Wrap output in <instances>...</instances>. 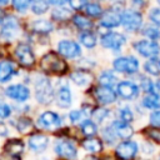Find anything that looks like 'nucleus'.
Masks as SVG:
<instances>
[{
    "label": "nucleus",
    "mask_w": 160,
    "mask_h": 160,
    "mask_svg": "<svg viewBox=\"0 0 160 160\" xmlns=\"http://www.w3.org/2000/svg\"><path fill=\"white\" fill-rule=\"evenodd\" d=\"M40 68L44 71H46V72H51V74H56V75H62L68 70V64L56 52L50 51V52L45 54L41 58Z\"/></svg>",
    "instance_id": "obj_1"
},
{
    "label": "nucleus",
    "mask_w": 160,
    "mask_h": 160,
    "mask_svg": "<svg viewBox=\"0 0 160 160\" xmlns=\"http://www.w3.org/2000/svg\"><path fill=\"white\" fill-rule=\"evenodd\" d=\"M35 98L38 102L48 105L54 99V91L50 84V80L46 78H39L35 81Z\"/></svg>",
    "instance_id": "obj_2"
},
{
    "label": "nucleus",
    "mask_w": 160,
    "mask_h": 160,
    "mask_svg": "<svg viewBox=\"0 0 160 160\" xmlns=\"http://www.w3.org/2000/svg\"><path fill=\"white\" fill-rule=\"evenodd\" d=\"M121 24L128 31H136L142 25V15L136 10H125L121 12Z\"/></svg>",
    "instance_id": "obj_3"
},
{
    "label": "nucleus",
    "mask_w": 160,
    "mask_h": 160,
    "mask_svg": "<svg viewBox=\"0 0 160 160\" xmlns=\"http://www.w3.org/2000/svg\"><path fill=\"white\" fill-rule=\"evenodd\" d=\"M114 70L122 74H135L139 70V61L132 56H121L114 60Z\"/></svg>",
    "instance_id": "obj_4"
},
{
    "label": "nucleus",
    "mask_w": 160,
    "mask_h": 160,
    "mask_svg": "<svg viewBox=\"0 0 160 160\" xmlns=\"http://www.w3.org/2000/svg\"><path fill=\"white\" fill-rule=\"evenodd\" d=\"M134 49L144 58H156L160 52V45L156 40H139L134 42Z\"/></svg>",
    "instance_id": "obj_5"
},
{
    "label": "nucleus",
    "mask_w": 160,
    "mask_h": 160,
    "mask_svg": "<svg viewBox=\"0 0 160 160\" xmlns=\"http://www.w3.org/2000/svg\"><path fill=\"white\" fill-rule=\"evenodd\" d=\"M15 56L19 61V64L24 68H31L35 64V56L31 50V48L28 44H19L15 49Z\"/></svg>",
    "instance_id": "obj_6"
},
{
    "label": "nucleus",
    "mask_w": 160,
    "mask_h": 160,
    "mask_svg": "<svg viewBox=\"0 0 160 160\" xmlns=\"http://www.w3.org/2000/svg\"><path fill=\"white\" fill-rule=\"evenodd\" d=\"M125 42H126V38L120 32L110 31L101 36V45L106 49H111L115 51L120 50Z\"/></svg>",
    "instance_id": "obj_7"
},
{
    "label": "nucleus",
    "mask_w": 160,
    "mask_h": 160,
    "mask_svg": "<svg viewBox=\"0 0 160 160\" xmlns=\"http://www.w3.org/2000/svg\"><path fill=\"white\" fill-rule=\"evenodd\" d=\"M39 126H41L42 129H48V130H54L58 129L61 125V119L60 116L54 112V111H45L44 114H41L39 116L38 120Z\"/></svg>",
    "instance_id": "obj_8"
},
{
    "label": "nucleus",
    "mask_w": 160,
    "mask_h": 160,
    "mask_svg": "<svg viewBox=\"0 0 160 160\" xmlns=\"http://www.w3.org/2000/svg\"><path fill=\"white\" fill-rule=\"evenodd\" d=\"M118 94L125 100H132L139 96V86L131 81H121L116 86Z\"/></svg>",
    "instance_id": "obj_9"
},
{
    "label": "nucleus",
    "mask_w": 160,
    "mask_h": 160,
    "mask_svg": "<svg viewBox=\"0 0 160 160\" xmlns=\"http://www.w3.org/2000/svg\"><path fill=\"white\" fill-rule=\"evenodd\" d=\"M115 154L121 159H132L138 154V144L131 140H125L116 146Z\"/></svg>",
    "instance_id": "obj_10"
},
{
    "label": "nucleus",
    "mask_w": 160,
    "mask_h": 160,
    "mask_svg": "<svg viewBox=\"0 0 160 160\" xmlns=\"http://www.w3.org/2000/svg\"><path fill=\"white\" fill-rule=\"evenodd\" d=\"M58 50L65 58H76V56H79L81 54L79 44L72 41V40H62V41H60L58 44Z\"/></svg>",
    "instance_id": "obj_11"
},
{
    "label": "nucleus",
    "mask_w": 160,
    "mask_h": 160,
    "mask_svg": "<svg viewBox=\"0 0 160 160\" xmlns=\"http://www.w3.org/2000/svg\"><path fill=\"white\" fill-rule=\"evenodd\" d=\"M5 94L10 98V99H14L16 101H25L29 99L30 96V91L26 86L21 85V84H15V85H10L9 88H6L5 90Z\"/></svg>",
    "instance_id": "obj_12"
},
{
    "label": "nucleus",
    "mask_w": 160,
    "mask_h": 160,
    "mask_svg": "<svg viewBox=\"0 0 160 160\" xmlns=\"http://www.w3.org/2000/svg\"><path fill=\"white\" fill-rule=\"evenodd\" d=\"M55 152L61 158L72 159L76 158V148L69 140H58L55 142Z\"/></svg>",
    "instance_id": "obj_13"
},
{
    "label": "nucleus",
    "mask_w": 160,
    "mask_h": 160,
    "mask_svg": "<svg viewBox=\"0 0 160 160\" xmlns=\"http://www.w3.org/2000/svg\"><path fill=\"white\" fill-rule=\"evenodd\" d=\"M95 98L100 104L108 105V104H112L116 100V92L111 89V86L101 85L95 89Z\"/></svg>",
    "instance_id": "obj_14"
},
{
    "label": "nucleus",
    "mask_w": 160,
    "mask_h": 160,
    "mask_svg": "<svg viewBox=\"0 0 160 160\" xmlns=\"http://www.w3.org/2000/svg\"><path fill=\"white\" fill-rule=\"evenodd\" d=\"M100 22L105 28H116L121 24V14L116 9H110L102 12Z\"/></svg>",
    "instance_id": "obj_15"
},
{
    "label": "nucleus",
    "mask_w": 160,
    "mask_h": 160,
    "mask_svg": "<svg viewBox=\"0 0 160 160\" xmlns=\"http://www.w3.org/2000/svg\"><path fill=\"white\" fill-rule=\"evenodd\" d=\"M18 34H19V22H18V19L14 18V16L5 18V20H4V30H2V35L1 36H4L6 40H11Z\"/></svg>",
    "instance_id": "obj_16"
},
{
    "label": "nucleus",
    "mask_w": 160,
    "mask_h": 160,
    "mask_svg": "<svg viewBox=\"0 0 160 160\" xmlns=\"http://www.w3.org/2000/svg\"><path fill=\"white\" fill-rule=\"evenodd\" d=\"M111 126H112L114 131L116 132L118 138H120V139L128 140V139H130V138L132 136V134H134L132 128L129 125V122H126V121H124V120L114 121V122L111 124Z\"/></svg>",
    "instance_id": "obj_17"
},
{
    "label": "nucleus",
    "mask_w": 160,
    "mask_h": 160,
    "mask_svg": "<svg viewBox=\"0 0 160 160\" xmlns=\"http://www.w3.org/2000/svg\"><path fill=\"white\" fill-rule=\"evenodd\" d=\"M49 144V139L42 134H34L29 139V148L32 151H44Z\"/></svg>",
    "instance_id": "obj_18"
},
{
    "label": "nucleus",
    "mask_w": 160,
    "mask_h": 160,
    "mask_svg": "<svg viewBox=\"0 0 160 160\" xmlns=\"http://www.w3.org/2000/svg\"><path fill=\"white\" fill-rule=\"evenodd\" d=\"M4 150L12 158H20L21 152L24 151V142L20 139H10L5 142Z\"/></svg>",
    "instance_id": "obj_19"
},
{
    "label": "nucleus",
    "mask_w": 160,
    "mask_h": 160,
    "mask_svg": "<svg viewBox=\"0 0 160 160\" xmlns=\"http://www.w3.org/2000/svg\"><path fill=\"white\" fill-rule=\"evenodd\" d=\"M70 79L74 84H76L79 86H85L92 81V74L88 70H76V71L71 72Z\"/></svg>",
    "instance_id": "obj_20"
},
{
    "label": "nucleus",
    "mask_w": 160,
    "mask_h": 160,
    "mask_svg": "<svg viewBox=\"0 0 160 160\" xmlns=\"http://www.w3.org/2000/svg\"><path fill=\"white\" fill-rule=\"evenodd\" d=\"M56 102L60 108H69L71 104V92L69 90L68 86L62 85L59 88L58 90V95H56Z\"/></svg>",
    "instance_id": "obj_21"
},
{
    "label": "nucleus",
    "mask_w": 160,
    "mask_h": 160,
    "mask_svg": "<svg viewBox=\"0 0 160 160\" xmlns=\"http://www.w3.org/2000/svg\"><path fill=\"white\" fill-rule=\"evenodd\" d=\"M15 74V68L11 61L2 60L0 61V82H6Z\"/></svg>",
    "instance_id": "obj_22"
},
{
    "label": "nucleus",
    "mask_w": 160,
    "mask_h": 160,
    "mask_svg": "<svg viewBox=\"0 0 160 160\" xmlns=\"http://www.w3.org/2000/svg\"><path fill=\"white\" fill-rule=\"evenodd\" d=\"M82 148L89 151V152H100L102 150V142L100 139H96V138H91L89 136V139L84 140L81 142Z\"/></svg>",
    "instance_id": "obj_23"
},
{
    "label": "nucleus",
    "mask_w": 160,
    "mask_h": 160,
    "mask_svg": "<svg viewBox=\"0 0 160 160\" xmlns=\"http://www.w3.org/2000/svg\"><path fill=\"white\" fill-rule=\"evenodd\" d=\"M142 105H144L145 108L152 109V110L160 109V95L156 94L155 91L149 92L146 96H144V99H142Z\"/></svg>",
    "instance_id": "obj_24"
},
{
    "label": "nucleus",
    "mask_w": 160,
    "mask_h": 160,
    "mask_svg": "<svg viewBox=\"0 0 160 160\" xmlns=\"http://www.w3.org/2000/svg\"><path fill=\"white\" fill-rule=\"evenodd\" d=\"M144 70L154 76L160 75V60H158L156 58H150V60L144 64Z\"/></svg>",
    "instance_id": "obj_25"
},
{
    "label": "nucleus",
    "mask_w": 160,
    "mask_h": 160,
    "mask_svg": "<svg viewBox=\"0 0 160 160\" xmlns=\"http://www.w3.org/2000/svg\"><path fill=\"white\" fill-rule=\"evenodd\" d=\"M32 29L35 32H41V34H48L52 30V24L45 19L41 20H35L32 22Z\"/></svg>",
    "instance_id": "obj_26"
},
{
    "label": "nucleus",
    "mask_w": 160,
    "mask_h": 160,
    "mask_svg": "<svg viewBox=\"0 0 160 160\" xmlns=\"http://www.w3.org/2000/svg\"><path fill=\"white\" fill-rule=\"evenodd\" d=\"M72 22L75 24V26L82 31L85 30H90L92 28V21L88 18H85L84 15H75L72 18Z\"/></svg>",
    "instance_id": "obj_27"
},
{
    "label": "nucleus",
    "mask_w": 160,
    "mask_h": 160,
    "mask_svg": "<svg viewBox=\"0 0 160 160\" xmlns=\"http://www.w3.org/2000/svg\"><path fill=\"white\" fill-rule=\"evenodd\" d=\"M16 129L21 134H28L32 130V121L31 119L29 118H25V116H21L16 121Z\"/></svg>",
    "instance_id": "obj_28"
},
{
    "label": "nucleus",
    "mask_w": 160,
    "mask_h": 160,
    "mask_svg": "<svg viewBox=\"0 0 160 160\" xmlns=\"http://www.w3.org/2000/svg\"><path fill=\"white\" fill-rule=\"evenodd\" d=\"M49 2L46 0H30V9L34 14H44L48 11Z\"/></svg>",
    "instance_id": "obj_29"
},
{
    "label": "nucleus",
    "mask_w": 160,
    "mask_h": 160,
    "mask_svg": "<svg viewBox=\"0 0 160 160\" xmlns=\"http://www.w3.org/2000/svg\"><path fill=\"white\" fill-rule=\"evenodd\" d=\"M79 39H80V42L86 48H94L96 45V36L89 30H85L84 32H81Z\"/></svg>",
    "instance_id": "obj_30"
},
{
    "label": "nucleus",
    "mask_w": 160,
    "mask_h": 160,
    "mask_svg": "<svg viewBox=\"0 0 160 160\" xmlns=\"http://www.w3.org/2000/svg\"><path fill=\"white\" fill-rule=\"evenodd\" d=\"M71 15V11L66 8H56L52 10L51 12V18L54 20H58V21H62V20H68Z\"/></svg>",
    "instance_id": "obj_31"
},
{
    "label": "nucleus",
    "mask_w": 160,
    "mask_h": 160,
    "mask_svg": "<svg viewBox=\"0 0 160 160\" xmlns=\"http://www.w3.org/2000/svg\"><path fill=\"white\" fill-rule=\"evenodd\" d=\"M81 132L86 136H94L96 132H98V128H96V124L91 120H85L82 124H81Z\"/></svg>",
    "instance_id": "obj_32"
},
{
    "label": "nucleus",
    "mask_w": 160,
    "mask_h": 160,
    "mask_svg": "<svg viewBox=\"0 0 160 160\" xmlns=\"http://www.w3.org/2000/svg\"><path fill=\"white\" fill-rule=\"evenodd\" d=\"M142 35L151 40H159L160 39V30L154 25H146L142 29Z\"/></svg>",
    "instance_id": "obj_33"
},
{
    "label": "nucleus",
    "mask_w": 160,
    "mask_h": 160,
    "mask_svg": "<svg viewBox=\"0 0 160 160\" xmlns=\"http://www.w3.org/2000/svg\"><path fill=\"white\" fill-rule=\"evenodd\" d=\"M99 82L101 85H106V86H112L116 82V76L111 72V71H104L100 76H99Z\"/></svg>",
    "instance_id": "obj_34"
},
{
    "label": "nucleus",
    "mask_w": 160,
    "mask_h": 160,
    "mask_svg": "<svg viewBox=\"0 0 160 160\" xmlns=\"http://www.w3.org/2000/svg\"><path fill=\"white\" fill-rule=\"evenodd\" d=\"M85 12L89 15V16H92V18H98L100 15H102V9L99 4H95V2H91V4H86L85 5Z\"/></svg>",
    "instance_id": "obj_35"
},
{
    "label": "nucleus",
    "mask_w": 160,
    "mask_h": 160,
    "mask_svg": "<svg viewBox=\"0 0 160 160\" xmlns=\"http://www.w3.org/2000/svg\"><path fill=\"white\" fill-rule=\"evenodd\" d=\"M144 134L149 139H151L155 142H159L160 144V126H154V128L144 129Z\"/></svg>",
    "instance_id": "obj_36"
},
{
    "label": "nucleus",
    "mask_w": 160,
    "mask_h": 160,
    "mask_svg": "<svg viewBox=\"0 0 160 160\" xmlns=\"http://www.w3.org/2000/svg\"><path fill=\"white\" fill-rule=\"evenodd\" d=\"M108 115H109V110L105 108H98V109H94L91 111L92 120H95L96 122H101Z\"/></svg>",
    "instance_id": "obj_37"
},
{
    "label": "nucleus",
    "mask_w": 160,
    "mask_h": 160,
    "mask_svg": "<svg viewBox=\"0 0 160 160\" xmlns=\"http://www.w3.org/2000/svg\"><path fill=\"white\" fill-rule=\"evenodd\" d=\"M102 136H104V139H105V141L108 142V144H114L115 142V139H116V132L114 131V129H112V126H109V128H106V129H104V131H102Z\"/></svg>",
    "instance_id": "obj_38"
},
{
    "label": "nucleus",
    "mask_w": 160,
    "mask_h": 160,
    "mask_svg": "<svg viewBox=\"0 0 160 160\" xmlns=\"http://www.w3.org/2000/svg\"><path fill=\"white\" fill-rule=\"evenodd\" d=\"M140 88H141V90L142 91H145V92H152V91H155L154 89L156 88V85L150 80V79H148V78H145V79H142L141 80V84H140Z\"/></svg>",
    "instance_id": "obj_39"
},
{
    "label": "nucleus",
    "mask_w": 160,
    "mask_h": 160,
    "mask_svg": "<svg viewBox=\"0 0 160 160\" xmlns=\"http://www.w3.org/2000/svg\"><path fill=\"white\" fill-rule=\"evenodd\" d=\"M11 2H12V6L21 12L30 6V0H11Z\"/></svg>",
    "instance_id": "obj_40"
},
{
    "label": "nucleus",
    "mask_w": 160,
    "mask_h": 160,
    "mask_svg": "<svg viewBox=\"0 0 160 160\" xmlns=\"http://www.w3.org/2000/svg\"><path fill=\"white\" fill-rule=\"evenodd\" d=\"M120 119L126 121V122H131L134 120V115H132V111L129 109V108H122L120 109Z\"/></svg>",
    "instance_id": "obj_41"
},
{
    "label": "nucleus",
    "mask_w": 160,
    "mask_h": 160,
    "mask_svg": "<svg viewBox=\"0 0 160 160\" xmlns=\"http://www.w3.org/2000/svg\"><path fill=\"white\" fill-rule=\"evenodd\" d=\"M149 19L155 25L160 26V8H152L149 12Z\"/></svg>",
    "instance_id": "obj_42"
},
{
    "label": "nucleus",
    "mask_w": 160,
    "mask_h": 160,
    "mask_svg": "<svg viewBox=\"0 0 160 160\" xmlns=\"http://www.w3.org/2000/svg\"><path fill=\"white\" fill-rule=\"evenodd\" d=\"M11 114V109L8 104L0 101V118L1 119H5V118H9Z\"/></svg>",
    "instance_id": "obj_43"
},
{
    "label": "nucleus",
    "mask_w": 160,
    "mask_h": 160,
    "mask_svg": "<svg viewBox=\"0 0 160 160\" xmlns=\"http://www.w3.org/2000/svg\"><path fill=\"white\" fill-rule=\"evenodd\" d=\"M150 124L152 126H160V110H155L150 114Z\"/></svg>",
    "instance_id": "obj_44"
},
{
    "label": "nucleus",
    "mask_w": 160,
    "mask_h": 160,
    "mask_svg": "<svg viewBox=\"0 0 160 160\" xmlns=\"http://www.w3.org/2000/svg\"><path fill=\"white\" fill-rule=\"evenodd\" d=\"M68 1L74 10H80L86 5V0H68Z\"/></svg>",
    "instance_id": "obj_45"
},
{
    "label": "nucleus",
    "mask_w": 160,
    "mask_h": 160,
    "mask_svg": "<svg viewBox=\"0 0 160 160\" xmlns=\"http://www.w3.org/2000/svg\"><path fill=\"white\" fill-rule=\"evenodd\" d=\"M80 118H81V111H79V110H72L69 114V119L72 122H76L78 120H80Z\"/></svg>",
    "instance_id": "obj_46"
},
{
    "label": "nucleus",
    "mask_w": 160,
    "mask_h": 160,
    "mask_svg": "<svg viewBox=\"0 0 160 160\" xmlns=\"http://www.w3.org/2000/svg\"><path fill=\"white\" fill-rule=\"evenodd\" d=\"M6 135H8V128L2 121H0V136H6Z\"/></svg>",
    "instance_id": "obj_47"
},
{
    "label": "nucleus",
    "mask_w": 160,
    "mask_h": 160,
    "mask_svg": "<svg viewBox=\"0 0 160 160\" xmlns=\"http://www.w3.org/2000/svg\"><path fill=\"white\" fill-rule=\"evenodd\" d=\"M65 1H66V0H49V2H50L51 5H62Z\"/></svg>",
    "instance_id": "obj_48"
},
{
    "label": "nucleus",
    "mask_w": 160,
    "mask_h": 160,
    "mask_svg": "<svg viewBox=\"0 0 160 160\" xmlns=\"http://www.w3.org/2000/svg\"><path fill=\"white\" fill-rule=\"evenodd\" d=\"M5 20V14H4V11L0 9V21H4Z\"/></svg>",
    "instance_id": "obj_49"
},
{
    "label": "nucleus",
    "mask_w": 160,
    "mask_h": 160,
    "mask_svg": "<svg viewBox=\"0 0 160 160\" xmlns=\"http://www.w3.org/2000/svg\"><path fill=\"white\" fill-rule=\"evenodd\" d=\"M155 85H156V89H158V90L160 91V79H159L158 81H156V84H155Z\"/></svg>",
    "instance_id": "obj_50"
},
{
    "label": "nucleus",
    "mask_w": 160,
    "mask_h": 160,
    "mask_svg": "<svg viewBox=\"0 0 160 160\" xmlns=\"http://www.w3.org/2000/svg\"><path fill=\"white\" fill-rule=\"evenodd\" d=\"M8 2H9V0H0V5H5Z\"/></svg>",
    "instance_id": "obj_51"
},
{
    "label": "nucleus",
    "mask_w": 160,
    "mask_h": 160,
    "mask_svg": "<svg viewBox=\"0 0 160 160\" xmlns=\"http://www.w3.org/2000/svg\"><path fill=\"white\" fill-rule=\"evenodd\" d=\"M158 2H159V5H160V0H158Z\"/></svg>",
    "instance_id": "obj_52"
}]
</instances>
